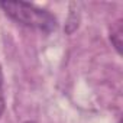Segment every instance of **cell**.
I'll return each instance as SVG.
<instances>
[{
  "mask_svg": "<svg viewBox=\"0 0 123 123\" xmlns=\"http://www.w3.org/2000/svg\"><path fill=\"white\" fill-rule=\"evenodd\" d=\"M0 7L15 22L25 25L28 28L39 29L43 32H51L56 28V19L43 9L23 2H3Z\"/></svg>",
  "mask_w": 123,
  "mask_h": 123,
  "instance_id": "1",
  "label": "cell"
},
{
  "mask_svg": "<svg viewBox=\"0 0 123 123\" xmlns=\"http://www.w3.org/2000/svg\"><path fill=\"white\" fill-rule=\"evenodd\" d=\"M110 41H111V43L114 45L116 51L120 54V52H122V22H117V25L111 29Z\"/></svg>",
  "mask_w": 123,
  "mask_h": 123,
  "instance_id": "2",
  "label": "cell"
},
{
  "mask_svg": "<svg viewBox=\"0 0 123 123\" xmlns=\"http://www.w3.org/2000/svg\"><path fill=\"white\" fill-rule=\"evenodd\" d=\"M5 107H6V100L3 91V73H2V67H0V117L5 113Z\"/></svg>",
  "mask_w": 123,
  "mask_h": 123,
  "instance_id": "3",
  "label": "cell"
},
{
  "mask_svg": "<svg viewBox=\"0 0 123 123\" xmlns=\"http://www.w3.org/2000/svg\"><path fill=\"white\" fill-rule=\"evenodd\" d=\"M23 123H35V122H31V120H28V122H23Z\"/></svg>",
  "mask_w": 123,
  "mask_h": 123,
  "instance_id": "4",
  "label": "cell"
}]
</instances>
